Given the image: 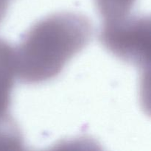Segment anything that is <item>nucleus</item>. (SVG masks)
<instances>
[{"instance_id":"3","label":"nucleus","mask_w":151,"mask_h":151,"mask_svg":"<svg viewBox=\"0 0 151 151\" xmlns=\"http://www.w3.org/2000/svg\"><path fill=\"white\" fill-rule=\"evenodd\" d=\"M16 75L14 50L0 38V147L18 144L22 140L20 131L10 114Z\"/></svg>"},{"instance_id":"4","label":"nucleus","mask_w":151,"mask_h":151,"mask_svg":"<svg viewBox=\"0 0 151 151\" xmlns=\"http://www.w3.org/2000/svg\"><path fill=\"white\" fill-rule=\"evenodd\" d=\"M104 23L117 22L130 16L136 0H94Z\"/></svg>"},{"instance_id":"2","label":"nucleus","mask_w":151,"mask_h":151,"mask_svg":"<svg viewBox=\"0 0 151 151\" xmlns=\"http://www.w3.org/2000/svg\"><path fill=\"white\" fill-rule=\"evenodd\" d=\"M103 45L117 57L139 66L150 60V22L131 16L104 23L101 32Z\"/></svg>"},{"instance_id":"1","label":"nucleus","mask_w":151,"mask_h":151,"mask_svg":"<svg viewBox=\"0 0 151 151\" xmlns=\"http://www.w3.org/2000/svg\"><path fill=\"white\" fill-rule=\"evenodd\" d=\"M91 32L89 21L78 13H56L40 21L15 50L16 75L27 83L52 79L85 48Z\"/></svg>"},{"instance_id":"5","label":"nucleus","mask_w":151,"mask_h":151,"mask_svg":"<svg viewBox=\"0 0 151 151\" xmlns=\"http://www.w3.org/2000/svg\"><path fill=\"white\" fill-rule=\"evenodd\" d=\"M11 0H0V23L4 19Z\"/></svg>"}]
</instances>
